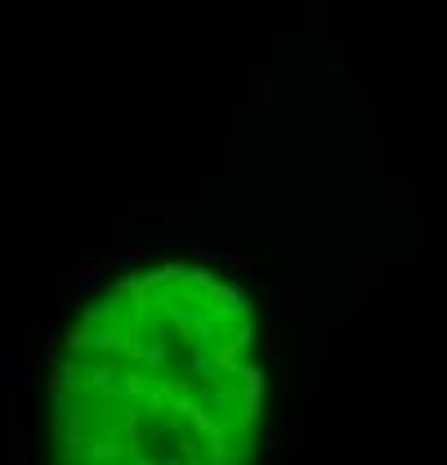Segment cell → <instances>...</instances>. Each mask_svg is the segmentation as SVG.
I'll list each match as a JSON object with an SVG mask.
<instances>
[{
	"label": "cell",
	"mask_w": 447,
	"mask_h": 465,
	"mask_svg": "<svg viewBox=\"0 0 447 465\" xmlns=\"http://www.w3.org/2000/svg\"><path fill=\"white\" fill-rule=\"evenodd\" d=\"M251 98H255L260 108H264V103H269V98H273V76H269V68H260V72H255V86H251Z\"/></svg>",
	"instance_id": "obj_4"
},
{
	"label": "cell",
	"mask_w": 447,
	"mask_h": 465,
	"mask_svg": "<svg viewBox=\"0 0 447 465\" xmlns=\"http://www.w3.org/2000/svg\"><path fill=\"white\" fill-rule=\"evenodd\" d=\"M27 380H31L27 358H23L14 344H5V349H0V385H5V394H31Z\"/></svg>",
	"instance_id": "obj_1"
},
{
	"label": "cell",
	"mask_w": 447,
	"mask_h": 465,
	"mask_svg": "<svg viewBox=\"0 0 447 465\" xmlns=\"http://www.w3.org/2000/svg\"><path fill=\"white\" fill-rule=\"evenodd\" d=\"M103 277H108L103 264H72V287L76 291H98V287H103Z\"/></svg>",
	"instance_id": "obj_3"
},
{
	"label": "cell",
	"mask_w": 447,
	"mask_h": 465,
	"mask_svg": "<svg viewBox=\"0 0 447 465\" xmlns=\"http://www.w3.org/2000/svg\"><path fill=\"white\" fill-rule=\"evenodd\" d=\"M112 260L117 264H139V260H148V251L143 246H130V242H112Z\"/></svg>",
	"instance_id": "obj_5"
},
{
	"label": "cell",
	"mask_w": 447,
	"mask_h": 465,
	"mask_svg": "<svg viewBox=\"0 0 447 465\" xmlns=\"http://www.w3.org/2000/svg\"><path fill=\"white\" fill-rule=\"evenodd\" d=\"M36 421H41V398L23 394V461H36Z\"/></svg>",
	"instance_id": "obj_2"
},
{
	"label": "cell",
	"mask_w": 447,
	"mask_h": 465,
	"mask_svg": "<svg viewBox=\"0 0 447 465\" xmlns=\"http://www.w3.org/2000/svg\"><path fill=\"white\" fill-rule=\"evenodd\" d=\"M125 237H130V220L117 215V220H112V242H125Z\"/></svg>",
	"instance_id": "obj_7"
},
{
	"label": "cell",
	"mask_w": 447,
	"mask_h": 465,
	"mask_svg": "<svg viewBox=\"0 0 447 465\" xmlns=\"http://www.w3.org/2000/svg\"><path fill=\"white\" fill-rule=\"evenodd\" d=\"M192 255L206 260V264H233V255H228L224 246H192Z\"/></svg>",
	"instance_id": "obj_6"
}]
</instances>
